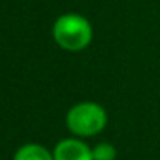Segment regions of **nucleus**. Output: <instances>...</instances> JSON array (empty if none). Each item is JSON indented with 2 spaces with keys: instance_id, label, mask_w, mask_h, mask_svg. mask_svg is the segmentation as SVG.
I'll return each mask as SVG.
<instances>
[{
  "instance_id": "1",
  "label": "nucleus",
  "mask_w": 160,
  "mask_h": 160,
  "mask_svg": "<svg viewBox=\"0 0 160 160\" xmlns=\"http://www.w3.org/2000/svg\"><path fill=\"white\" fill-rule=\"evenodd\" d=\"M52 36L62 50L81 52L93 40V26L84 16L78 12H66L55 19Z\"/></svg>"
},
{
  "instance_id": "2",
  "label": "nucleus",
  "mask_w": 160,
  "mask_h": 160,
  "mask_svg": "<svg viewBox=\"0 0 160 160\" xmlns=\"http://www.w3.org/2000/svg\"><path fill=\"white\" fill-rule=\"evenodd\" d=\"M107 110L97 102H79L66 114V126L76 138H91L107 126Z\"/></svg>"
},
{
  "instance_id": "3",
  "label": "nucleus",
  "mask_w": 160,
  "mask_h": 160,
  "mask_svg": "<svg viewBox=\"0 0 160 160\" xmlns=\"http://www.w3.org/2000/svg\"><path fill=\"white\" fill-rule=\"evenodd\" d=\"M53 160H93L91 148L81 138H64L53 146Z\"/></svg>"
},
{
  "instance_id": "4",
  "label": "nucleus",
  "mask_w": 160,
  "mask_h": 160,
  "mask_svg": "<svg viewBox=\"0 0 160 160\" xmlns=\"http://www.w3.org/2000/svg\"><path fill=\"white\" fill-rule=\"evenodd\" d=\"M12 160H53V153L40 143H24L16 150Z\"/></svg>"
},
{
  "instance_id": "5",
  "label": "nucleus",
  "mask_w": 160,
  "mask_h": 160,
  "mask_svg": "<svg viewBox=\"0 0 160 160\" xmlns=\"http://www.w3.org/2000/svg\"><path fill=\"white\" fill-rule=\"evenodd\" d=\"M91 152H93V160H115V157H117L114 145L108 141L98 143L97 146L91 148Z\"/></svg>"
}]
</instances>
